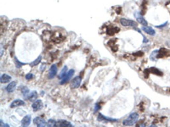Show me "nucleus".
<instances>
[{"label":"nucleus","mask_w":170,"mask_h":127,"mask_svg":"<svg viewBox=\"0 0 170 127\" xmlns=\"http://www.w3.org/2000/svg\"><path fill=\"white\" fill-rule=\"evenodd\" d=\"M167 25H168V22H165L164 24H162V25H161V26H157V28H162V27H164Z\"/></svg>","instance_id":"393cba45"},{"label":"nucleus","mask_w":170,"mask_h":127,"mask_svg":"<svg viewBox=\"0 0 170 127\" xmlns=\"http://www.w3.org/2000/svg\"><path fill=\"white\" fill-rule=\"evenodd\" d=\"M120 23H121V25L123 26H130V27H136L138 25L137 22H135V21L125 19V18H122V19L120 20Z\"/></svg>","instance_id":"f03ea898"},{"label":"nucleus","mask_w":170,"mask_h":127,"mask_svg":"<svg viewBox=\"0 0 170 127\" xmlns=\"http://www.w3.org/2000/svg\"><path fill=\"white\" fill-rule=\"evenodd\" d=\"M15 63H16V67H18V68H20L21 65H24L23 63H21L18 59H15Z\"/></svg>","instance_id":"5701e85b"},{"label":"nucleus","mask_w":170,"mask_h":127,"mask_svg":"<svg viewBox=\"0 0 170 127\" xmlns=\"http://www.w3.org/2000/svg\"><path fill=\"white\" fill-rule=\"evenodd\" d=\"M66 74H67V67H66V66H64V67L62 68V69H61L60 75H59V79L62 80L63 78L66 75Z\"/></svg>","instance_id":"a211bd4d"},{"label":"nucleus","mask_w":170,"mask_h":127,"mask_svg":"<svg viewBox=\"0 0 170 127\" xmlns=\"http://www.w3.org/2000/svg\"><path fill=\"white\" fill-rule=\"evenodd\" d=\"M16 85H17V82L16 81H12L10 84L8 85L7 86H6V91H7L8 92H13L15 90V87H16Z\"/></svg>","instance_id":"9b49d317"},{"label":"nucleus","mask_w":170,"mask_h":127,"mask_svg":"<svg viewBox=\"0 0 170 127\" xmlns=\"http://www.w3.org/2000/svg\"><path fill=\"white\" fill-rule=\"evenodd\" d=\"M41 59H42V57H41V56H39L38 59H35L33 62H32V63L30 64L31 66H36V65H38V64H39L40 62H41Z\"/></svg>","instance_id":"aec40b11"},{"label":"nucleus","mask_w":170,"mask_h":127,"mask_svg":"<svg viewBox=\"0 0 170 127\" xmlns=\"http://www.w3.org/2000/svg\"><path fill=\"white\" fill-rule=\"evenodd\" d=\"M55 124H56V121H55L54 120H49L47 124V126H55Z\"/></svg>","instance_id":"4be33fe9"},{"label":"nucleus","mask_w":170,"mask_h":127,"mask_svg":"<svg viewBox=\"0 0 170 127\" xmlns=\"http://www.w3.org/2000/svg\"><path fill=\"white\" fill-rule=\"evenodd\" d=\"M100 108V105H99L98 104H95V108H94V112H97V110Z\"/></svg>","instance_id":"a878e982"},{"label":"nucleus","mask_w":170,"mask_h":127,"mask_svg":"<svg viewBox=\"0 0 170 127\" xmlns=\"http://www.w3.org/2000/svg\"><path fill=\"white\" fill-rule=\"evenodd\" d=\"M142 30L146 32V33H147V34H149L150 36H155V34H156V32H155V31L151 28V27H149V26H143L142 27Z\"/></svg>","instance_id":"2eb2a0df"},{"label":"nucleus","mask_w":170,"mask_h":127,"mask_svg":"<svg viewBox=\"0 0 170 127\" xmlns=\"http://www.w3.org/2000/svg\"><path fill=\"white\" fill-rule=\"evenodd\" d=\"M150 70H151V71H152V72H151V73H154V74H156V75H162V73H161V71L158 70V69H156V68H151V69H150Z\"/></svg>","instance_id":"412c9836"},{"label":"nucleus","mask_w":170,"mask_h":127,"mask_svg":"<svg viewBox=\"0 0 170 127\" xmlns=\"http://www.w3.org/2000/svg\"><path fill=\"white\" fill-rule=\"evenodd\" d=\"M11 80V76L10 75H6V74H4L1 75V83H7V82H10Z\"/></svg>","instance_id":"f3484780"},{"label":"nucleus","mask_w":170,"mask_h":127,"mask_svg":"<svg viewBox=\"0 0 170 127\" xmlns=\"http://www.w3.org/2000/svg\"><path fill=\"white\" fill-rule=\"evenodd\" d=\"M26 98L30 101H34L35 99L38 98V93H37V92H35V91H33V92L29 93V95L27 96Z\"/></svg>","instance_id":"dca6fc26"},{"label":"nucleus","mask_w":170,"mask_h":127,"mask_svg":"<svg viewBox=\"0 0 170 127\" xmlns=\"http://www.w3.org/2000/svg\"><path fill=\"white\" fill-rule=\"evenodd\" d=\"M55 126H60V127H62V126H67V127H71V126H72V124H71L70 122L66 121V120H58V121H56V124H55Z\"/></svg>","instance_id":"f8f14e48"},{"label":"nucleus","mask_w":170,"mask_h":127,"mask_svg":"<svg viewBox=\"0 0 170 127\" xmlns=\"http://www.w3.org/2000/svg\"><path fill=\"white\" fill-rule=\"evenodd\" d=\"M74 69H71V70H69L67 72V74H66V75L65 76L63 79H62V81H60V84L61 85H64V84H66V83H67L68 81H70V79L72 77V75H74Z\"/></svg>","instance_id":"39448f33"},{"label":"nucleus","mask_w":170,"mask_h":127,"mask_svg":"<svg viewBox=\"0 0 170 127\" xmlns=\"http://www.w3.org/2000/svg\"><path fill=\"white\" fill-rule=\"evenodd\" d=\"M98 120H100V121H110V122H117L118 121L117 119H112V118L106 117V116H104L102 114H99Z\"/></svg>","instance_id":"6e6552de"},{"label":"nucleus","mask_w":170,"mask_h":127,"mask_svg":"<svg viewBox=\"0 0 170 127\" xmlns=\"http://www.w3.org/2000/svg\"><path fill=\"white\" fill-rule=\"evenodd\" d=\"M32 78H33V75L32 74H27V75H26V80H31Z\"/></svg>","instance_id":"b1692460"},{"label":"nucleus","mask_w":170,"mask_h":127,"mask_svg":"<svg viewBox=\"0 0 170 127\" xmlns=\"http://www.w3.org/2000/svg\"><path fill=\"white\" fill-rule=\"evenodd\" d=\"M134 16H135L136 19H137L138 22L140 23V25H142L143 26H146L148 25V22L146 21V20L145 19L143 16H142V14L140 13V12H135V13H134Z\"/></svg>","instance_id":"7ed1b4c3"},{"label":"nucleus","mask_w":170,"mask_h":127,"mask_svg":"<svg viewBox=\"0 0 170 127\" xmlns=\"http://www.w3.org/2000/svg\"><path fill=\"white\" fill-rule=\"evenodd\" d=\"M81 78L79 76H76L75 78H73L72 82H71V86H72V88H78V87L81 85Z\"/></svg>","instance_id":"423d86ee"},{"label":"nucleus","mask_w":170,"mask_h":127,"mask_svg":"<svg viewBox=\"0 0 170 127\" xmlns=\"http://www.w3.org/2000/svg\"><path fill=\"white\" fill-rule=\"evenodd\" d=\"M168 56H170V51L165 49V48H162V49L159 50L157 58H164V57H168Z\"/></svg>","instance_id":"9d476101"},{"label":"nucleus","mask_w":170,"mask_h":127,"mask_svg":"<svg viewBox=\"0 0 170 127\" xmlns=\"http://www.w3.org/2000/svg\"><path fill=\"white\" fill-rule=\"evenodd\" d=\"M56 74H57V66L55 65H53L51 66L50 69H49V79H53L55 75H56Z\"/></svg>","instance_id":"1a4fd4ad"},{"label":"nucleus","mask_w":170,"mask_h":127,"mask_svg":"<svg viewBox=\"0 0 170 127\" xmlns=\"http://www.w3.org/2000/svg\"><path fill=\"white\" fill-rule=\"evenodd\" d=\"M139 118V114L138 113H132L128 117V119L125 120L123 122V125H133L137 122Z\"/></svg>","instance_id":"f257e3e1"},{"label":"nucleus","mask_w":170,"mask_h":127,"mask_svg":"<svg viewBox=\"0 0 170 127\" xmlns=\"http://www.w3.org/2000/svg\"><path fill=\"white\" fill-rule=\"evenodd\" d=\"M31 120H32V117H31V115H26L24 118H23V120H21V125H22V126H28L30 125V123H31Z\"/></svg>","instance_id":"4468645a"},{"label":"nucleus","mask_w":170,"mask_h":127,"mask_svg":"<svg viewBox=\"0 0 170 127\" xmlns=\"http://www.w3.org/2000/svg\"><path fill=\"white\" fill-rule=\"evenodd\" d=\"M25 104H26V102L21 100V99H16V100H15L11 102L10 108H15V107H18V106H23Z\"/></svg>","instance_id":"ddd939ff"},{"label":"nucleus","mask_w":170,"mask_h":127,"mask_svg":"<svg viewBox=\"0 0 170 127\" xmlns=\"http://www.w3.org/2000/svg\"><path fill=\"white\" fill-rule=\"evenodd\" d=\"M43 106H44V104H43V102L40 100V99H37L35 102H33L32 107L33 111H38L40 109H42Z\"/></svg>","instance_id":"20e7f679"},{"label":"nucleus","mask_w":170,"mask_h":127,"mask_svg":"<svg viewBox=\"0 0 170 127\" xmlns=\"http://www.w3.org/2000/svg\"><path fill=\"white\" fill-rule=\"evenodd\" d=\"M21 92H22V94H23V96L25 97V98H27V96H28V94L30 93L28 88L26 87V86L22 87V89H21Z\"/></svg>","instance_id":"6ab92c4d"},{"label":"nucleus","mask_w":170,"mask_h":127,"mask_svg":"<svg viewBox=\"0 0 170 127\" xmlns=\"http://www.w3.org/2000/svg\"><path fill=\"white\" fill-rule=\"evenodd\" d=\"M33 122H34V124H35V125H37L39 126V127L46 126V125H47V124H48V123L45 122L44 120L41 119L40 117H36L35 119H34Z\"/></svg>","instance_id":"0eeeda50"}]
</instances>
